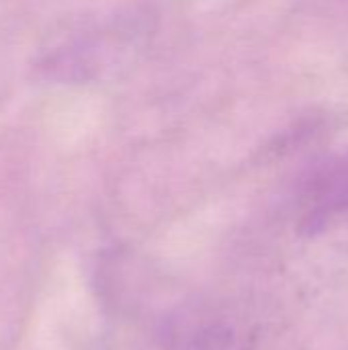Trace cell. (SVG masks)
Returning <instances> with one entry per match:
<instances>
[{"label":"cell","instance_id":"cell-2","mask_svg":"<svg viewBox=\"0 0 348 350\" xmlns=\"http://www.w3.org/2000/svg\"><path fill=\"white\" fill-rule=\"evenodd\" d=\"M312 205V217L316 219L348 211V160L330 166L314 183Z\"/></svg>","mask_w":348,"mask_h":350},{"label":"cell","instance_id":"cell-1","mask_svg":"<svg viewBox=\"0 0 348 350\" xmlns=\"http://www.w3.org/2000/svg\"><path fill=\"white\" fill-rule=\"evenodd\" d=\"M277 332L267 320L246 310H230L205 322L191 350H273Z\"/></svg>","mask_w":348,"mask_h":350}]
</instances>
